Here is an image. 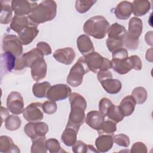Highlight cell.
<instances>
[{"instance_id": "1", "label": "cell", "mask_w": 153, "mask_h": 153, "mask_svg": "<svg viewBox=\"0 0 153 153\" xmlns=\"http://www.w3.org/2000/svg\"><path fill=\"white\" fill-rule=\"evenodd\" d=\"M69 100L71 112L66 127H72L78 131L85 118V110L87 108V102L85 98L78 93H72L69 96Z\"/></svg>"}, {"instance_id": "2", "label": "cell", "mask_w": 153, "mask_h": 153, "mask_svg": "<svg viewBox=\"0 0 153 153\" xmlns=\"http://www.w3.org/2000/svg\"><path fill=\"white\" fill-rule=\"evenodd\" d=\"M57 13V4L54 1L45 0L35 7L27 16L30 23L37 26L53 20Z\"/></svg>"}, {"instance_id": "3", "label": "cell", "mask_w": 153, "mask_h": 153, "mask_svg": "<svg viewBox=\"0 0 153 153\" xmlns=\"http://www.w3.org/2000/svg\"><path fill=\"white\" fill-rule=\"evenodd\" d=\"M110 26L105 17L102 16H96L90 17L84 23L83 30L86 35L100 39L105 37Z\"/></svg>"}, {"instance_id": "4", "label": "cell", "mask_w": 153, "mask_h": 153, "mask_svg": "<svg viewBox=\"0 0 153 153\" xmlns=\"http://www.w3.org/2000/svg\"><path fill=\"white\" fill-rule=\"evenodd\" d=\"M143 29L142 21L138 17L131 18L128 22V31L123 38V44L130 50H136L139 44V37Z\"/></svg>"}, {"instance_id": "5", "label": "cell", "mask_w": 153, "mask_h": 153, "mask_svg": "<svg viewBox=\"0 0 153 153\" xmlns=\"http://www.w3.org/2000/svg\"><path fill=\"white\" fill-rule=\"evenodd\" d=\"M112 68L118 74L124 75L134 69L140 71L142 67L141 59L137 55H132L123 59H112Z\"/></svg>"}, {"instance_id": "6", "label": "cell", "mask_w": 153, "mask_h": 153, "mask_svg": "<svg viewBox=\"0 0 153 153\" xmlns=\"http://www.w3.org/2000/svg\"><path fill=\"white\" fill-rule=\"evenodd\" d=\"M89 71L84 56L79 57L69 71L66 79L68 84L73 87L79 86L82 82L84 75Z\"/></svg>"}, {"instance_id": "7", "label": "cell", "mask_w": 153, "mask_h": 153, "mask_svg": "<svg viewBox=\"0 0 153 153\" xmlns=\"http://www.w3.org/2000/svg\"><path fill=\"white\" fill-rule=\"evenodd\" d=\"M85 62L90 71L97 73L100 71L109 70L112 68V63L108 59L103 57L97 52L93 51L84 56Z\"/></svg>"}, {"instance_id": "8", "label": "cell", "mask_w": 153, "mask_h": 153, "mask_svg": "<svg viewBox=\"0 0 153 153\" xmlns=\"http://www.w3.org/2000/svg\"><path fill=\"white\" fill-rule=\"evenodd\" d=\"M2 50L4 52H10L19 57L23 52V44L19 38L12 34H6L2 39Z\"/></svg>"}, {"instance_id": "9", "label": "cell", "mask_w": 153, "mask_h": 153, "mask_svg": "<svg viewBox=\"0 0 153 153\" xmlns=\"http://www.w3.org/2000/svg\"><path fill=\"white\" fill-rule=\"evenodd\" d=\"M44 54L38 48H35L24 53L17 59L15 70L21 71L26 68H30L33 63L40 57H44Z\"/></svg>"}, {"instance_id": "10", "label": "cell", "mask_w": 153, "mask_h": 153, "mask_svg": "<svg viewBox=\"0 0 153 153\" xmlns=\"http://www.w3.org/2000/svg\"><path fill=\"white\" fill-rule=\"evenodd\" d=\"M71 94V88L64 84H58L51 85L47 93L46 97L49 100L54 102L63 100L68 98Z\"/></svg>"}, {"instance_id": "11", "label": "cell", "mask_w": 153, "mask_h": 153, "mask_svg": "<svg viewBox=\"0 0 153 153\" xmlns=\"http://www.w3.org/2000/svg\"><path fill=\"white\" fill-rule=\"evenodd\" d=\"M24 131L32 140L39 137L45 136L48 131V126L44 122H29L25 125Z\"/></svg>"}, {"instance_id": "12", "label": "cell", "mask_w": 153, "mask_h": 153, "mask_svg": "<svg viewBox=\"0 0 153 153\" xmlns=\"http://www.w3.org/2000/svg\"><path fill=\"white\" fill-rule=\"evenodd\" d=\"M8 110L13 114L19 115L24 110V100L21 94L17 91L11 92L7 99Z\"/></svg>"}, {"instance_id": "13", "label": "cell", "mask_w": 153, "mask_h": 153, "mask_svg": "<svg viewBox=\"0 0 153 153\" xmlns=\"http://www.w3.org/2000/svg\"><path fill=\"white\" fill-rule=\"evenodd\" d=\"M42 104L40 102H34L29 104L23 111V118L29 122L41 121L44 118Z\"/></svg>"}, {"instance_id": "14", "label": "cell", "mask_w": 153, "mask_h": 153, "mask_svg": "<svg viewBox=\"0 0 153 153\" xmlns=\"http://www.w3.org/2000/svg\"><path fill=\"white\" fill-rule=\"evenodd\" d=\"M38 5L35 1L13 0L11 1V7L16 15H29L32 9Z\"/></svg>"}, {"instance_id": "15", "label": "cell", "mask_w": 153, "mask_h": 153, "mask_svg": "<svg viewBox=\"0 0 153 153\" xmlns=\"http://www.w3.org/2000/svg\"><path fill=\"white\" fill-rule=\"evenodd\" d=\"M31 76L33 80L38 81L46 76L47 65L44 57L36 59L30 67Z\"/></svg>"}, {"instance_id": "16", "label": "cell", "mask_w": 153, "mask_h": 153, "mask_svg": "<svg viewBox=\"0 0 153 153\" xmlns=\"http://www.w3.org/2000/svg\"><path fill=\"white\" fill-rule=\"evenodd\" d=\"M53 57L60 63L69 65L75 58V53L73 48L65 47L56 50L53 53Z\"/></svg>"}, {"instance_id": "17", "label": "cell", "mask_w": 153, "mask_h": 153, "mask_svg": "<svg viewBox=\"0 0 153 153\" xmlns=\"http://www.w3.org/2000/svg\"><path fill=\"white\" fill-rule=\"evenodd\" d=\"M17 57L10 52H4L1 54V71L7 74L11 72L15 69L16 65Z\"/></svg>"}, {"instance_id": "18", "label": "cell", "mask_w": 153, "mask_h": 153, "mask_svg": "<svg viewBox=\"0 0 153 153\" xmlns=\"http://www.w3.org/2000/svg\"><path fill=\"white\" fill-rule=\"evenodd\" d=\"M105 120V115L98 111H91L87 114L85 121L86 124L94 130L98 131Z\"/></svg>"}, {"instance_id": "19", "label": "cell", "mask_w": 153, "mask_h": 153, "mask_svg": "<svg viewBox=\"0 0 153 153\" xmlns=\"http://www.w3.org/2000/svg\"><path fill=\"white\" fill-rule=\"evenodd\" d=\"M38 33L37 26L30 23L29 26L18 33V38L23 45H28L36 37Z\"/></svg>"}, {"instance_id": "20", "label": "cell", "mask_w": 153, "mask_h": 153, "mask_svg": "<svg viewBox=\"0 0 153 153\" xmlns=\"http://www.w3.org/2000/svg\"><path fill=\"white\" fill-rule=\"evenodd\" d=\"M114 143V138L111 134H100L96 139L95 145L99 152H106L109 151Z\"/></svg>"}, {"instance_id": "21", "label": "cell", "mask_w": 153, "mask_h": 153, "mask_svg": "<svg viewBox=\"0 0 153 153\" xmlns=\"http://www.w3.org/2000/svg\"><path fill=\"white\" fill-rule=\"evenodd\" d=\"M78 50L83 55L85 56L94 51L93 44L91 39L85 34L79 35L76 41Z\"/></svg>"}, {"instance_id": "22", "label": "cell", "mask_w": 153, "mask_h": 153, "mask_svg": "<svg viewBox=\"0 0 153 153\" xmlns=\"http://www.w3.org/2000/svg\"><path fill=\"white\" fill-rule=\"evenodd\" d=\"M132 13L131 2L124 1L120 2L115 8L114 13L116 17L120 20L128 19Z\"/></svg>"}, {"instance_id": "23", "label": "cell", "mask_w": 153, "mask_h": 153, "mask_svg": "<svg viewBox=\"0 0 153 153\" xmlns=\"http://www.w3.org/2000/svg\"><path fill=\"white\" fill-rule=\"evenodd\" d=\"M0 152L5 153H19V147L14 144L13 139L8 136L0 137Z\"/></svg>"}, {"instance_id": "24", "label": "cell", "mask_w": 153, "mask_h": 153, "mask_svg": "<svg viewBox=\"0 0 153 153\" xmlns=\"http://www.w3.org/2000/svg\"><path fill=\"white\" fill-rule=\"evenodd\" d=\"M29 25L30 21L29 20L28 17L26 16L15 15L11 22L10 28L19 33L29 26Z\"/></svg>"}, {"instance_id": "25", "label": "cell", "mask_w": 153, "mask_h": 153, "mask_svg": "<svg viewBox=\"0 0 153 153\" xmlns=\"http://www.w3.org/2000/svg\"><path fill=\"white\" fill-rule=\"evenodd\" d=\"M136 104V101L131 95L127 96L123 99L118 107L124 117H128L134 112Z\"/></svg>"}, {"instance_id": "26", "label": "cell", "mask_w": 153, "mask_h": 153, "mask_svg": "<svg viewBox=\"0 0 153 153\" xmlns=\"http://www.w3.org/2000/svg\"><path fill=\"white\" fill-rule=\"evenodd\" d=\"M132 13L136 17L145 15L151 8V3L149 1L135 0L131 3Z\"/></svg>"}, {"instance_id": "27", "label": "cell", "mask_w": 153, "mask_h": 153, "mask_svg": "<svg viewBox=\"0 0 153 153\" xmlns=\"http://www.w3.org/2000/svg\"><path fill=\"white\" fill-rule=\"evenodd\" d=\"M104 90L109 94H115L119 93L122 88V84L117 79L108 78L100 82Z\"/></svg>"}, {"instance_id": "28", "label": "cell", "mask_w": 153, "mask_h": 153, "mask_svg": "<svg viewBox=\"0 0 153 153\" xmlns=\"http://www.w3.org/2000/svg\"><path fill=\"white\" fill-rule=\"evenodd\" d=\"M1 15H0V22L2 25L8 24L12 21L13 9L11 6L9 4V1H1Z\"/></svg>"}, {"instance_id": "29", "label": "cell", "mask_w": 153, "mask_h": 153, "mask_svg": "<svg viewBox=\"0 0 153 153\" xmlns=\"http://www.w3.org/2000/svg\"><path fill=\"white\" fill-rule=\"evenodd\" d=\"M78 131L75 129L66 127L61 136V139L63 143L67 146H72V145L76 142Z\"/></svg>"}, {"instance_id": "30", "label": "cell", "mask_w": 153, "mask_h": 153, "mask_svg": "<svg viewBox=\"0 0 153 153\" xmlns=\"http://www.w3.org/2000/svg\"><path fill=\"white\" fill-rule=\"evenodd\" d=\"M106 116L111 121L118 123L121 122L124 118V115L118 106L112 103L105 112V117Z\"/></svg>"}, {"instance_id": "31", "label": "cell", "mask_w": 153, "mask_h": 153, "mask_svg": "<svg viewBox=\"0 0 153 153\" xmlns=\"http://www.w3.org/2000/svg\"><path fill=\"white\" fill-rule=\"evenodd\" d=\"M51 84L48 81L42 82H36L32 86V93L37 98H44L46 97L48 90Z\"/></svg>"}, {"instance_id": "32", "label": "cell", "mask_w": 153, "mask_h": 153, "mask_svg": "<svg viewBox=\"0 0 153 153\" xmlns=\"http://www.w3.org/2000/svg\"><path fill=\"white\" fill-rule=\"evenodd\" d=\"M126 32L127 30L124 26L118 23H114L110 26L108 32V38L123 39Z\"/></svg>"}, {"instance_id": "33", "label": "cell", "mask_w": 153, "mask_h": 153, "mask_svg": "<svg viewBox=\"0 0 153 153\" xmlns=\"http://www.w3.org/2000/svg\"><path fill=\"white\" fill-rule=\"evenodd\" d=\"M32 141V145L30 148L32 153H46L47 152L45 145V136L39 137Z\"/></svg>"}, {"instance_id": "34", "label": "cell", "mask_w": 153, "mask_h": 153, "mask_svg": "<svg viewBox=\"0 0 153 153\" xmlns=\"http://www.w3.org/2000/svg\"><path fill=\"white\" fill-rule=\"evenodd\" d=\"M72 151L75 153H86V152H99L93 145H87L81 140H76L72 145Z\"/></svg>"}, {"instance_id": "35", "label": "cell", "mask_w": 153, "mask_h": 153, "mask_svg": "<svg viewBox=\"0 0 153 153\" xmlns=\"http://www.w3.org/2000/svg\"><path fill=\"white\" fill-rule=\"evenodd\" d=\"M22 124V121L19 117L14 115H9L5 120V127L10 131L18 130Z\"/></svg>"}, {"instance_id": "36", "label": "cell", "mask_w": 153, "mask_h": 153, "mask_svg": "<svg viewBox=\"0 0 153 153\" xmlns=\"http://www.w3.org/2000/svg\"><path fill=\"white\" fill-rule=\"evenodd\" d=\"M131 96L134 99L137 104L141 105L146 102L148 97V93L145 88L142 87H137L133 90Z\"/></svg>"}, {"instance_id": "37", "label": "cell", "mask_w": 153, "mask_h": 153, "mask_svg": "<svg viewBox=\"0 0 153 153\" xmlns=\"http://www.w3.org/2000/svg\"><path fill=\"white\" fill-rule=\"evenodd\" d=\"M117 131V124L111 120L104 121L100 129L97 131L99 134H113Z\"/></svg>"}, {"instance_id": "38", "label": "cell", "mask_w": 153, "mask_h": 153, "mask_svg": "<svg viewBox=\"0 0 153 153\" xmlns=\"http://www.w3.org/2000/svg\"><path fill=\"white\" fill-rule=\"evenodd\" d=\"M96 2L95 0H77L75 1V7L79 13L83 14L87 12Z\"/></svg>"}, {"instance_id": "39", "label": "cell", "mask_w": 153, "mask_h": 153, "mask_svg": "<svg viewBox=\"0 0 153 153\" xmlns=\"http://www.w3.org/2000/svg\"><path fill=\"white\" fill-rule=\"evenodd\" d=\"M106 46L108 50L113 53L115 50L123 48V39L121 38H108L106 41Z\"/></svg>"}, {"instance_id": "40", "label": "cell", "mask_w": 153, "mask_h": 153, "mask_svg": "<svg viewBox=\"0 0 153 153\" xmlns=\"http://www.w3.org/2000/svg\"><path fill=\"white\" fill-rule=\"evenodd\" d=\"M47 151L50 153H57L63 151L60 146L59 142L55 138H50L45 141Z\"/></svg>"}, {"instance_id": "41", "label": "cell", "mask_w": 153, "mask_h": 153, "mask_svg": "<svg viewBox=\"0 0 153 153\" xmlns=\"http://www.w3.org/2000/svg\"><path fill=\"white\" fill-rule=\"evenodd\" d=\"M114 142H115L117 145L127 148L130 145V139L128 136L121 133L113 136Z\"/></svg>"}, {"instance_id": "42", "label": "cell", "mask_w": 153, "mask_h": 153, "mask_svg": "<svg viewBox=\"0 0 153 153\" xmlns=\"http://www.w3.org/2000/svg\"><path fill=\"white\" fill-rule=\"evenodd\" d=\"M57 104L52 100H47L42 104V111L47 114H53L57 111Z\"/></svg>"}, {"instance_id": "43", "label": "cell", "mask_w": 153, "mask_h": 153, "mask_svg": "<svg viewBox=\"0 0 153 153\" xmlns=\"http://www.w3.org/2000/svg\"><path fill=\"white\" fill-rule=\"evenodd\" d=\"M148 152L146 146L142 142H135L131 146L130 152L132 153H146Z\"/></svg>"}, {"instance_id": "44", "label": "cell", "mask_w": 153, "mask_h": 153, "mask_svg": "<svg viewBox=\"0 0 153 153\" xmlns=\"http://www.w3.org/2000/svg\"><path fill=\"white\" fill-rule=\"evenodd\" d=\"M36 48L39 49L44 56L50 55L52 53L51 48L50 45L45 42H43V41L39 42L36 44Z\"/></svg>"}, {"instance_id": "45", "label": "cell", "mask_w": 153, "mask_h": 153, "mask_svg": "<svg viewBox=\"0 0 153 153\" xmlns=\"http://www.w3.org/2000/svg\"><path fill=\"white\" fill-rule=\"evenodd\" d=\"M128 51L124 48H119L112 53V59H123L128 57Z\"/></svg>"}, {"instance_id": "46", "label": "cell", "mask_w": 153, "mask_h": 153, "mask_svg": "<svg viewBox=\"0 0 153 153\" xmlns=\"http://www.w3.org/2000/svg\"><path fill=\"white\" fill-rule=\"evenodd\" d=\"M97 79L99 82H101L102 81L108 79V78H112V73L109 71H100L97 72Z\"/></svg>"}, {"instance_id": "47", "label": "cell", "mask_w": 153, "mask_h": 153, "mask_svg": "<svg viewBox=\"0 0 153 153\" xmlns=\"http://www.w3.org/2000/svg\"><path fill=\"white\" fill-rule=\"evenodd\" d=\"M1 119H2V123L3 121L7 119V118L9 116V113L7 108L1 106Z\"/></svg>"}]
</instances>
